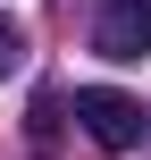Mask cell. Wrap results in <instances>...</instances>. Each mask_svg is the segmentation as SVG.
<instances>
[{
  "label": "cell",
  "mask_w": 151,
  "mask_h": 160,
  "mask_svg": "<svg viewBox=\"0 0 151 160\" xmlns=\"http://www.w3.org/2000/svg\"><path fill=\"white\" fill-rule=\"evenodd\" d=\"M76 118H84V135H92L101 152H134V143H143V101L118 93V84H84V93H76Z\"/></svg>",
  "instance_id": "cell-1"
},
{
  "label": "cell",
  "mask_w": 151,
  "mask_h": 160,
  "mask_svg": "<svg viewBox=\"0 0 151 160\" xmlns=\"http://www.w3.org/2000/svg\"><path fill=\"white\" fill-rule=\"evenodd\" d=\"M17 59H25V42H17V25H0V76H17Z\"/></svg>",
  "instance_id": "cell-3"
},
{
  "label": "cell",
  "mask_w": 151,
  "mask_h": 160,
  "mask_svg": "<svg viewBox=\"0 0 151 160\" xmlns=\"http://www.w3.org/2000/svg\"><path fill=\"white\" fill-rule=\"evenodd\" d=\"M92 51L101 59H143L151 51V0H109L92 17Z\"/></svg>",
  "instance_id": "cell-2"
}]
</instances>
